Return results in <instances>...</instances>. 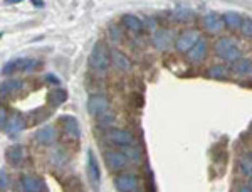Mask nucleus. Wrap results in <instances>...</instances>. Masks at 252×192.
<instances>
[{
  "instance_id": "nucleus-1",
  "label": "nucleus",
  "mask_w": 252,
  "mask_h": 192,
  "mask_svg": "<svg viewBox=\"0 0 252 192\" xmlns=\"http://www.w3.org/2000/svg\"><path fill=\"white\" fill-rule=\"evenodd\" d=\"M214 52L217 58L223 59L225 63H230V64H235L239 59H242V52L239 49V44L235 42V39L232 38H219L215 40L214 44Z\"/></svg>"
},
{
  "instance_id": "nucleus-2",
  "label": "nucleus",
  "mask_w": 252,
  "mask_h": 192,
  "mask_svg": "<svg viewBox=\"0 0 252 192\" xmlns=\"http://www.w3.org/2000/svg\"><path fill=\"white\" fill-rule=\"evenodd\" d=\"M111 64V51L103 40H97L89 52V66L97 73H104Z\"/></svg>"
},
{
  "instance_id": "nucleus-3",
  "label": "nucleus",
  "mask_w": 252,
  "mask_h": 192,
  "mask_svg": "<svg viewBox=\"0 0 252 192\" xmlns=\"http://www.w3.org/2000/svg\"><path fill=\"white\" fill-rule=\"evenodd\" d=\"M39 61L37 59H31V58H15V59H10L7 64H3L2 68V75L3 76H10L12 73H17V71H22V73H31L32 69H35L39 66Z\"/></svg>"
},
{
  "instance_id": "nucleus-4",
  "label": "nucleus",
  "mask_w": 252,
  "mask_h": 192,
  "mask_svg": "<svg viewBox=\"0 0 252 192\" xmlns=\"http://www.w3.org/2000/svg\"><path fill=\"white\" fill-rule=\"evenodd\" d=\"M200 39H202V36L197 29H185L178 34L177 42H175V47H177L178 52H185V54H189V52L197 46V42Z\"/></svg>"
},
{
  "instance_id": "nucleus-5",
  "label": "nucleus",
  "mask_w": 252,
  "mask_h": 192,
  "mask_svg": "<svg viewBox=\"0 0 252 192\" xmlns=\"http://www.w3.org/2000/svg\"><path fill=\"white\" fill-rule=\"evenodd\" d=\"M104 163L109 170L113 172H120V170H125L128 167V157L125 155L123 150H115V149H108L104 152Z\"/></svg>"
},
{
  "instance_id": "nucleus-6",
  "label": "nucleus",
  "mask_w": 252,
  "mask_h": 192,
  "mask_svg": "<svg viewBox=\"0 0 252 192\" xmlns=\"http://www.w3.org/2000/svg\"><path fill=\"white\" fill-rule=\"evenodd\" d=\"M104 140L109 142L113 145H118V147H129L133 145L135 142V137L129 130H125V128H109L106 133H104Z\"/></svg>"
},
{
  "instance_id": "nucleus-7",
  "label": "nucleus",
  "mask_w": 252,
  "mask_h": 192,
  "mask_svg": "<svg viewBox=\"0 0 252 192\" xmlns=\"http://www.w3.org/2000/svg\"><path fill=\"white\" fill-rule=\"evenodd\" d=\"M58 123L61 125V130H63V133L66 135L67 138H71V140H78V138L81 137V126H79L78 118H74L71 115H61Z\"/></svg>"
},
{
  "instance_id": "nucleus-8",
  "label": "nucleus",
  "mask_w": 252,
  "mask_h": 192,
  "mask_svg": "<svg viewBox=\"0 0 252 192\" xmlns=\"http://www.w3.org/2000/svg\"><path fill=\"white\" fill-rule=\"evenodd\" d=\"M88 113L91 116H101L103 113H106L109 110V101L108 98L104 95H91L88 98V103H86Z\"/></svg>"
},
{
  "instance_id": "nucleus-9",
  "label": "nucleus",
  "mask_w": 252,
  "mask_h": 192,
  "mask_svg": "<svg viewBox=\"0 0 252 192\" xmlns=\"http://www.w3.org/2000/svg\"><path fill=\"white\" fill-rule=\"evenodd\" d=\"M202 24H204L205 31L209 34H222L223 29H225L223 17L220 14H217V12H207L202 17Z\"/></svg>"
},
{
  "instance_id": "nucleus-10",
  "label": "nucleus",
  "mask_w": 252,
  "mask_h": 192,
  "mask_svg": "<svg viewBox=\"0 0 252 192\" xmlns=\"http://www.w3.org/2000/svg\"><path fill=\"white\" fill-rule=\"evenodd\" d=\"M24 128H26V120H24V116L20 115L19 112H14V113H10L9 118H7V123L2 128V132L5 133L7 137L15 138Z\"/></svg>"
},
{
  "instance_id": "nucleus-11",
  "label": "nucleus",
  "mask_w": 252,
  "mask_h": 192,
  "mask_svg": "<svg viewBox=\"0 0 252 192\" xmlns=\"http://www.w3.org/2000/svg\"><path fill=\"white\" fill-rule=\"evenodd\" d=\"M58 128L54 125H46V126H40L37 132L34 133V140L37 142L39 145L44 147H51L58 142Z\"/></svg>"
},
{
  "instance_id": "nucleus-12",
  "label": "nucleus",
  "mask_w": 252,
  "mask_h": 192,
  "mask_svg": "<svg viewBox=\"0 0 252 192\" xmlns=\"http://www.w3.org/2000/svg\"><path fill=\"white\" fill-rule=\"evenodd\" d=\"M115 187L120 192H135L138 187V177L131 172H121L115 177Z\"/></svg>"
},
{
  "instance_id": "nucleus-13",
  "label": "nucleus",
  "mask_w": 252,
  "mask_h": 192,
  "mask_svg": "<svg viewBox=\"0 0 252 192\" xmlns=\"http://www.w3.org/2000/svg\"><path fill=\"white\" fill-rule=\"evenodd\" d=\"M153 46L158 51H168L170 47L173 46V42H177V39H173V31L170 29H160L153 34L152 39Z\"/></svg>"
},
{
  "instance_id": "nucleus-14",
  "label": "nucleus",
  "mask_w": 252,
  "mask_h": 192,
  "mask_svg": "<svg viewBox=\"0 0 252 192\" xmlns=\"http://www.w3.org/2000/svg\"><path fill=\"white\" fill-rule=\"evenodd\" d=\"M20 189L26 192H46V186H44V181L37 175L32 174H24L20 175Z\"/></svg>"
},
{
  "instance_id": "nucleus-15",
  "label": "nucleus",
  "mask_w": 252,
  "mask_h": 192,
  "mask_svg": "<svg viewBox=\"0 0 252 192\" xmlns=\"http://www.w3.org/2000/svg\"><path fill=\"white\" fill-rule=\"evenodd\" d=\"M86 170H88V177L91 184L94 187H97L99 184V179H101V169H99V163H97V158L94 152L91 149L88 150V160H86Z\"/></svg>"
},
{
  "instance_id": "nucleus-16",
  "label": "nucleus",
  "mask_w": 252,
  "mask_h": 192,
  "mask_svg": "<svg viewBox=\"0 0 252 192\" xmlns=\"http://www.w3.org/2000/svg\"><path fill=\"white\" fill-rule=\"evenodd\" d=\"M5 157H7V162H9L12 167H20L22 162L26 160V149L20 144H14V145L7 147Z\"/></svg>"
},
{
  "instance_id": "nucleus-17",
  "label": "nucleus",
  "mask_w": 252,
  "mask_h": 192,
  "mask_svg": "<svg viewBox=\"0 0 252 192\" xmlns=\"http://www.w3.org/2000/svg\"><path fill=\"white\" fill-rule=\"evenodd\" d=\"M111 64L115 66L116 71H120V73L131 71V59H129L123 51H120V49H113L111 51Z\"/></svg>"
},
{
  "instance_id": "nucleus-18",
  "label": "nucleus",
  "mask_w": 252,
  "mask_h": 192,
  "mask_svg": "<svg viewBox=\"0 0 252 192\" xmlns=\"http://www.w3.org/2000/svg\"><path fill=\"white\" fill-rule=\"evenodd\" d=\"M67 101V91L64 88H52L51 91L47 93V103L52 106V108H58V106L64 105Z\"/></svg>"
},
{
  "instance_id": "nucleus-19",
  "label": "nucleus",
  "mask_w": 252,
  "mask_h": 192,
  "mask_svg": "<svg viewBox=\"0 0 252 192\" xmlns=\"http://www.w3.org/2000/svg\"><path fill=\"white\" fill-rule=\"evenodd\" d=\"M205 54H207V40L202 38L200 40L197 42V46H195L192 51L187 54V58H189L190 63L193 64H200L202 61L205 59Z\"/></svg>"
},
{
  "instance_id": "nucleus-20",
  "label": "nucleus",
  "mask_w": 252,
  "mask_h": 192,
  "mask_svg": "<svg viewBox=\"0 0 252 192\" xmlns=\"http://www.w3.org/2000/svg\"><path fill=\"white\" fill-rule=\"evenodd\" d=\"M121 22H123V26L129 32H133V34H140V32L145 29L143 20H141L140 17H136L135 14H125L123 19H121Z\"/></svg>"
},
{
  "instance_id": "nucleus-21",
  "label": "nucleus",
  "mask_w": 252,
  "mask_h": 192,
  "mask_svg": "<svg viewBox=\"0 0 252 192\" xmlns=\"http://www.w3.org/2000/svg\"><path fill=\"white\" fill-rule=\"evenodd\" d=\"M222 17H223V22H225V27H229L230 31H241L244 17L239 14V12L227 10V12H223Z\"/></svg>"
},
{
  "instance_id": "nucleus-22",
  "label": "nucleus",
  "mask_w": 252,
  "mask_h": 192,
  "mask_svg": "<svg viewBox=\"0 0 252 192\" xmlns=\"http://www.w3.org/2000/svg\"><path fill=\"white\" fill-rule=\"evenodd\" d=\"M232 73L235 76H249L252 73V61L249 58H242L232 64Z\"/></svg>"
},
{
  "instance_id": "nucleus-23",
  "label": "nucleus",
  "mask_w": 252,
  "mask_h": 192,
  "mask_svg": "<svg viewBox=\"0 0 252 192\" xmlns=\"http://www.w3.org/2000/svg\"><path fill=\"white\" fill-rule=\"evenodd\" d=\"M24 86V83L20 79H14V77H9V79H5L2 83V88H0V91H2V96L5 95H10V93L14 91H19L20 88Z\"/></svg>"
},
{
  "instance_id": "nucleus-24",
  "label": "nucleus",
  "mask_w": 252,
  "mask_h": 192,
  "mask_svg": "<svg viewBox=\"0 0 252 192\" xmlns=\"http://www.w3.org/2000/svg\"><path fill=\"white\" fill-rule=\"evenodd\" d=\"M207 75L212 79H227L229 76V69H227L223 64H212L209 69H207Z\"/></svg>"
},
{
  "instance_id": "nucleus-25",
  "label": "nucleus",
  "mask_w": 252,
  "mask_h": 192,
  "mask_svg": "<svg viewBox=\"0 0 252 192\" xmlns=\"http://www.w3.org/2000/svg\"><path fill=\"white\" fill-rule=\"evenodd\" d=\"M173 15H175V19H177V20H180V22H185V20H192L193 10L190 9V7H187V5H178L177 9H175Z\"/></svg>"
},
{
  "instance_id": "nucleus-26",
  "label": "nucleus",
  "mask_w": 252,
  "mask_h": 192,
  "mask_svg": "<svg viewBox=\"0 0 252 192\" xmlns=\"http://www.w3.org/2000/svg\"><path fill=\"white\" fill-rule=\"evenodd\" d=\"M239 167H241V172L244 175H251L252 177V154L242 155L241 162H239Z\"/></svg>"
},
{
  "instance_id": "nucleus-27",
  "label": "nucleus",
  "mask_w": 252,
  "mask_h": 192,
  "mask_svg": "<svg viewBox=\"0 0 252 192\" xmlns=\"http://www.w3.org/2000/svg\"><path fill=\"white\" fill-rule=\"evenodd\" d=\"M123 152H125L126 157H128L129 162H138V160H140V150H138L135 145L123 147Z\"/></svg>"
},
{
  "instance_id": "nucleus-28",
  "label": "nucleus",
  "mask_w": 252,
  "mask_h": 192,
  "mask_svg": "<svg viewBox=\"0 0 252 192\" xmlns=\"http://www.w3.org/2000/svg\"><path fill=\"white\" fill-rule=\"evenodd\" d=\"M97 120H99V125L101 126H104V128H109L113 123H115V113L113 112H108L106 113H103L101 116H97Z\"/></svg>"
},
{
  "instance_id": "nucleus-29",
  "label": "nucleus",
  "mask_w": 252,
  "mask_h": 192,
  "mask_svg": "<svg viewBox=\"0 0 252 192\" xmlns=\"http://www.w3.org/2000/svg\"><path fill=\"white\" fill-rule=\"evenodd\" d=\"M241 34L244 36V38L252 39V17H244L242 27H241Z\"/></svg>"
},
{
  "instance_id": "nucleus-30",
  "label": "nucleus",
  "mask_w": 252,
  "mask_h": 192,
  "mask_svg": "<svg viewBox=\"0 0 252 192\" xmlns=\"http://www.w3.org/2000/svg\"><path fill=\"white\" fill-rule=\"evenodd\" d=\"M9 186H10V179H9V175H7V170L2 167V169H0V191L5 192L9 189Z\"/></svg>"
},
{
  "instance_id": "nucleus-31",
  "label": "nucleus",
  "mask_w": 252,
  "mask_h": 192,
  "mask_svg": "<svg viewBox=\"0 0 252 192\" xmlns=\"http://www.w3.org/2000/svg\"><path fill=\"white\" fill-rule=\"evenodd\" d=\"M143 26H145L150 32H153V34H155V32L158 31V29H157V20L153 19V17H148V19H146L145 22H143Z\"/></svg>"
},
{
  "instance_id": "nucleus-32",
  "label": "nucleus",
  "mask_w": 252,
  "mask_h": 192,
  "mask_svg": "<svg viewBox=\"0 0 252 192\" xmlns=\"http://www.w3.org/2000/svg\"><path fill=\"white\" fill-rule=\"evenodd\" d=\"M46 81H47V83H51L52 86H56V88H58L59 84H61V79L56 75H52V73H47V75H46Z\"/></svg>"
},
{
  "instance_id": "nucleus-33",
  "label": "nucleus",
  "mask_w": 252,
  "mask_h": 192,
  "mask_svg": "<svg viewBox=\"0 0 252 192\" xmlns=\"http://www.w3.org/2000/svg\"><path fill=\"white\" fill-rule=\"evenodd\" d=\"M7 118H9V116H7V112H5V108L2 106V108H0V125H2V128L7 123Z\"/></svg>"
},
{
  "instance_id": "nucleus-34",
  "label": "nucleus",
  "mask_w": 252,
  "mask_h": 192,
  "mask_svg": "<svg viewBox=\"0 0 252 192\" xmlns=\"http://www.w3.org/2000/svg\"><path fill=\"white\" fill-rule=\"evenodd\" d=\"M31 3L35 7V9H44V7H46V2H44V0H31Z\"/></svg>"
},
{
  "instance_id": "nucleus-35",
  "label": "nucleus",
  "mask_w": 252,
  "mask_h": 192,
  "mask_svg": "<svg viewBox=\"0 0 252 192\" xmlns=\"http://www.w3.org/2000/svg\"><path fill=\"white\" fill-rule=\"evenodd\" d=\"M109 36H111L113 39L116 38V40H118V39H120V31H118L116 27H115V31H113V32H109Z\"/></svg>"
},
{
  "instance_id": "nucleus-36",
  "label": "nucleus",
  "mask_w": 252,
  "mask_h": 192,
  "mask_svg": "<svg viewBox=\"0 0 252 192\" xmlns=\"http://www.w3.org/2000/svg\"><path fill=\"white\" fill-rule=\"evenodd\" d=\"M239 192H252V187L251 186H242Z\"/></svg>"
},
{
  "instance_id": "nucleus-37",
  "label": "nucleus",
  "mask_w": 252,
  "mask_h": 192,
  "mask_svg": "<svg viewBox=\"0 0 252 192\" xmlns=\"http://www.w3.org/2000/svg\"><path fill=\"white\" fill-rule=\"evenodd\" d=\"M20 0H3V3H5V5H12V3H19Z\"/></svg>"
},
{
  "instance_id": "nucleus-38",
  "label": "nucleus",
  "mask_w": 252,
  "mask_h": 192,
  "mask_svg": "<svg viewBox=\"0 0 252 192\" xmlns=\"http://www.w3.org/2000/svg\"><path fill=\"white\" fill-rule=\"evenodd\" d=\"M249 186L252 187V177H251V181H249Z\"/></svg>"
},
{
  "instance_id": "nucleus-39",
  "label": "nucleus",
  "mask_w": 252,
  "mask_h": 192,
  "mask_svg": "<svg viewBox=\"0 0 252 192\" xmlns=\"http://www.w3.org/2000/svg\"><path fill=\"white\" fill-rule=\"evenodd\" d=\"M19 192H26V191H22V189H20V191H19Z\"/></svg>"
}]
</instances>
